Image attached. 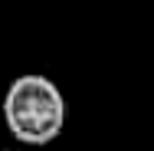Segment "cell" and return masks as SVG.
<instances>
[{
  "label": "cell",
  "mask_w": 154,
  "mask_h": 151,
  "mask_svg": "<svg viewBox=\"0 0 154 151\" xmlns=\"http://www.w3.org/2000/svg\"><path fill=\"white\" fill-rule=\"evenodd\" d=\"M3 121L10 135L23 145H49L66 125V99L59 86L46 76H20L3 95Z\"/></svg>",
  "instance_id": "6da1fadb"
}]
</instances>
